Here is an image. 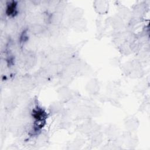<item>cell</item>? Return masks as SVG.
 <instances>
[{"mask_svg": "<svg viewBox=\"0 0 150 150\" xmlns=\"http://www.w3.org/2000/svg\"><path fill=\"white\" fill-rule=\"evenodd\" d=\"M96 2L97 4H95V8L96 10H98V12L104 13V12L107 11V4H105L106 3L105 1H97Z\"/></svg>", "mask_w": 150, "mask_h": 150, "instance_id": "1", "label": "cell"}]
</instances>
